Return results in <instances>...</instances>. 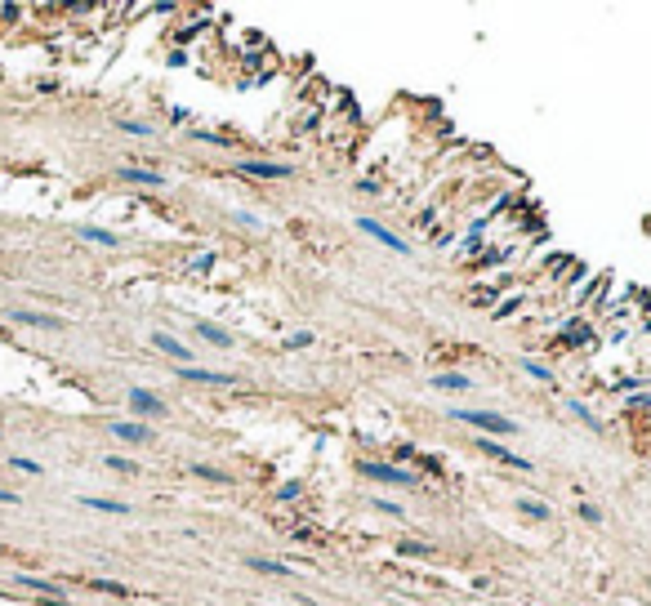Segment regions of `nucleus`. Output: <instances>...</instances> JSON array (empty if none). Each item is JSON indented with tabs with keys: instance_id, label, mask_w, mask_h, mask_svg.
<instances>
[{
	"instance_id": "nucleus-1",
	"label": "nucleus",
	"mask_w": 651,
	"mask_h": 606,
	"mask_svg": "<svg viewBox=\"0 0 651 606\" xmlns=\"http://www.w3.org/2000/svg\"><path fill=\"white\" fill-rule=\"evenodd\" d=\"M446 415L460 419V423H473L477 432H491V437H509V432H517V423H513V419L491 415V410H446Z\"/></svg>"
},
{
	"instance_id": "nucleus-7",
	"label": "nucleus",
	"mask_w": 651,
	"mask_h": 606,
	"mask_svg": "<svg viewBox=\"0 0 651 606\" xmlns=\"http://www.w3.org/2000/svg\"><path fill=\"white\" fill-rule=\"evenodd\" d=\"M152 344H156V353L174 357L178 366H197V361H192V348H188V344H178L174 334H152Z\"/></svg>"
},
{
	"instance_id": "nucleus-18",
	"label": "nucleus",
	"mask_w": 651,
	"mask_h": 606,
	"mask_svg": "<svg viewBox=\"0 0 651 606\" xmlns=\"http://www.w3.org/2000/svg\"><path fill=\"white\" fill-rule=\"evenodd\" d=\"M513 508H517V513H526V517H536V522H549V504H536V500H517Z\"/></svg>"
},
{
	"instance_id": "nucleus-15",
	"label": "nucleus",
	"mask_w": 651,
	"mask_h": 606,
	"mask_svg": "<svg viewBox=\"0 0 651 606\" xmlns=\"http://www.w3.org/2000/svg\"><path fill=\"white\" fill-rule=\"evenodd\" d=\"M566 410H571V415L580 419V423H589V428H594V432H602V423H598V415H594V410H589L584 402H575V397H571V402H566Z\"/></svg>"
},
{
	"instance_id": "nucleus-26",
	"label": "nucleus",
	"mask_w": 651,
	"mask_h": 606,
	"mask_svg": "<svg viewBox=\"0 0 651 606\" xmlns=\"http://www.w3.org/2000/svg\"><path fill=\"white\" fill-rule=\"evenodd\" d=\"M9 464H14L18 472H31V477H41V464H36V459H22V455H14Z\"/></svg>"
},
{
	"instance_id": "nucleus-28",
	"label": "nucleus",
	"mask_w": 651,
	"mask_h": 606,
	"mask_svg": "<svg viewBox=\"0 0 651 606\" xmlns=\"http://www.w3.org/2000/svg\"><path fill=\"white\" fill-rule=\"evenodd\" d=\"M379 508V513H388V517H402V504H393V500H370Z\"/></svg>"
},
{
	"instance_id": "nucleus-14",
	"label": "nucleus",
	"mask_w": 651,
	"mask_h": 606,
	"mask_svg": "<svg viewBox=\"0 0 651 606\" xmlns=\"http://www.w3.org/2000/svg\"><path fill=\"white\" fill-rule=\"evenodd\" d=\"M76 237H80V241H90V246H107V250H116V246H120V237H116V232H107V227H80Z\"/></svg>"
},
{
	"instance_id": "nucleus-19",
	"label": "nucleus",
	"mask_w": 651,
	"mask_h": 606,
	"mask_svg": "<svg viewBox=\"0 0 651 606\" xmlns=\"http://www.w3.org/2000/svg\"><path fill=\"white\" fill-rule=\"evenodd\" d=\"M116 129H120V134H130V139H152V134H156L152 125H143V120H120Z\"/></svg>"
},
{
	"instance_id": "nucleus-32",
	"label": "nucleus",
	"mask_w": 651,
	"mask_h": 606,
	"mask_svg": "<svg viewBox=\"0 0 651 606\" xmlns=\"http://www.w3.org/2000/svg\"><path fill=\"white\" fill-rule=\"evenodd\" d=\"M276 495H281V500H295V495H299V481H286V486L276 491Z\"/></svg>"
},
{
	"instance_id": "nucleus-23",
	"label": "nucleus",
	"mask_w": 651,
	"mask_h": 606,
	"mask_svg": "<svg viewBox=\"0 0 651 606\" xmlns=\"http://www.w3.org/2000/svg\"><path fill=\"white\" fill-rule=\"evenodd\" d=\"M192 472H197V477H206V481H219V486H227V472L210 468V464H192Z\"/></svg>"
},
{
	"instance_id": "nucleus-4",
	"label": "nucleus",
	"mask_w": 651,
	"mask_h": 606,
	"mask_svg": "<svg viewBox=\"0 0 651 606\" xmlns=\"http://www.w3.org/2000/svg\"><path fill=\"white\" fill-rule=\"evenodd\" d=\"M174 379H188V383H210V388H227L237 383V374H223V370H201V366H178Z\"/></svg>"
},
{
	"instance_id": "nucleus-20",
	"label": "nucleus",
	"mask_w": 651,
	"mask_h": 606,
	"mask_svg": "<svg viewBox=\"0 0 651 606\" xmlns=\"http://www.w3.org/2000/svg\"><path fill=\"white\" fill-rule=\"evenodd\" d=\"M18 584H27L31 593H50V598L58 593V584H54V579H36V575H18Z\"/></svg>"
},
{
	"instance_id": "nucleus-3",
	"label": "nucleus",
	"mask_w": 651,
	"mask_h": 606,
	"mask_svg": "<svg viewBox=\"0 0 651 606\" xmlns=\"http://www.w3.org/2000/svg\"><path fill=\"white\" fill-rule=\"evenodd\" d=\"M237 174H250V178H290L295 169L290 165H276V161H259V156H246V161H237Z\"/></svg>"
},
{
	"instance_id": "nucleus-17",
	"label": "nucleus",
	"mask_w": 651,
	"mask_h": 606,
	"mask_svg": "<svg viewBox=\"0 0 651 606\" xmlns=\"http://www.w3.org/2000/svg\"><path fill=\"white\" fill-rule=\"evenodd\" d=\"M250 566H255V571H268V575H295V566H286V562H268V557H250Z\"/></svg>"
},
{
	"instance_id": "nucleus-30",
	"label": "nucleus",
	"mask_w": 651,
	"mask_h": 606,
	"mask_svg": "<svg viewBox=\"0 0 651 606\" xmlns=\"http://www.w3.org/2000/svg\"><path fill=\"white\" fill-rule=\"evenodd\" d=\"M580 517H584V522H602V513H598L594 504H580Z\"/></svg>"
},
{
	"instance_id": "nucleus-13",
	"label": "nucleus",
	"mask_w": 651,
	"mask_h": 606,
	"mask_svg": "<svg viewBox=\"0 0 651 606\" xmlns=\"http://www.w3.org/2000/svg\"><path fill=\"white\" fill-rule=\"evenodd\" d=\"M80 504H85V508H99V513H112V517H125V513H130V504L103 500V495H80Z\"/></svg>"
},
{
	"instance_id": "nucleus-8",
	"label": "nucleus",
	"mask_w": 651,
	"mask_h": 606,
	"mask_svg": "<svg viewBox=\"0 0 651 606\" xmlns=\"http://www.w3.org/2000/svg\"><path fill=\"white\" fill-rule=\"evenodd\" d=\"M130 410L134 415H165V402L156 393H148V388H130Z\"/></svg>"
},
{
	"instance_id": "nucleus-24",
	"label": "nucleus",
	"mask_w": 651,
	"mask_h": 606,
	"mask_svg": "<svg viewBox=\"0 0 651 606\" xmlns=\"http://www.w3.org/2000/svg\"><path fill=\"white\" fill-rule=\"evenodd\" d=\"M188 134H192V139H201V143H210V148H227V143H232L227 134H206V129H188Z\"/></svg>"
},
{
	"instance_id": "nucleus-31",
	"label": "nucleus",
	"mask_w": 651,
	"mask_h": 606,
	"mask_svg": "<svg viewBox=\"0 0 651 606\" xmlns=\"http://www.w3.org/2000/svg\"><path fill=\"white\" fill-rule=\"evenodd\" d=\"M643 406H651V393H638V397H629V410H643Z\"/></svg>"
},
{
	"instance_id": "nucleus-29",
	"label": "nucleus",
	"mask_w": 651,
	"mask_h": 606,
	"mask_svg": "<svg viewBox=\"0 0 651 606\" xmlns=\"http://www.w3.org/2000/svg\"><path fill=\"white\" fill-rule=\"evenodd\" d=\"M428 544H402V557H424Z\"/></svg>"
},
{
	"instance_id": "nucleus-25",
	"label": "nucleus",
	"mask_w": 651,
	"mask_h": 606,
	"mask_svg": "<svg viewBox=\"0 0 651 606\" xmlns=\"http://www.w3.org/2000/svg\"><path fill=\"white\" fill-rule=\"evenodd\" d=\"M94 589H99V593H112V598H134V593H130L125 584H112V579H99Z\"/></svg>"
},
{
	"instance_id": "nucleus-22",
	"label": "nucleus",
	"mask_w": 651,
	"mask_h": 606,
	"mask_svg": "<svg viewBox=\"0 0 651 606\" xmlns=\"http://www.w3.org/2000/svg\"><path fill=\"white\" fill-rule=\"evenodd\" d=\"M317 339H312V330H295V334H286V348L290 353H299V348H312Z\"/></svg>"
},
{
	"instance_id": "nucleus-33",
	"label": "nucleus",
	"mask_w": 651,
	"mask_h": 606,
	"mask_svg": "<svg viewBox=\"0 0 651 606\" xmlns=\"http://www.w3.org/2000/svg\"><path fill=\"white\" fill-rule=\"evenodd\" d=\"M0 504H18V495H14V491H5V486H0Z\"/></svg>"
},
{
	"instance_id": "nucleus-5",
	"label": "nucleus",
	"mask_w": 651,
	"mask_h": 606,
	"mask_svg": "<svg viewBox=\"0 0 651 606\" xmlns=\"http://www.w3.org/2000/svg\"><path fill=\"white\" fill-rule=\"evenodd\" d=\"M477 451H486L491 459H500V464H513L517 472H531V468H536L526 455H513V451H504V446H500V442H491V437H477Z\"/></svg>"
},
{
	"instance_id": "nucleus-9",
	"label": "nucleus",
	"mask_w": 651,
	"mask_h": 606,
	"mask_svg": "<svg viewBox=\"0 0 651 606\" xmlns=\"http://www.w3.org/2000/svg\"><path fill=\"white\" fill-rule=\"evenodd\" d=\"M9 321L41 325V330H63V317H50V312H27V308H9Z\"/></svg>"
},
{
	"instance_id": "nucleus-2",
	"label": "nucleus",
	"mask_w": 651,
	"mask_h": 606,
	"mask_svg": "<svg viewBox=\"0 0 651 606\" xmlns=\"http://www.w3.org/2000/svg\"><path fill=\"white\" fill-rule=\"evenodd\" d=\"M357 227H361V232H366L370 241H379L384 250H393V254H411V246H406L402 237H393L388 227H384V223H375V219H370V214H361V219H357Z\"/></svg>"
},
{
	"instance_id": "nucleus-21",
	"label": "nucleus",
	"mask_w": 651,
	"mask_h": 606,
	"mask_svg": "<svg viewBox=\"0 0 651 606\" xmlns=\"http://www.w3.org/2000/svg\"><path fill=\"white\" fill-rule=\"evenodd\" d=\"M522 370L531 374V379H540V383H553V370L540 366V361H531V357H522Z\"/></svg>"
},
{
	"instance_id": "nucleus-27",
	"label": "nucleus",
	"mask_w": 651,
	"mask_h": 606,
	"mask_svg": "<svg viewBox=\"0 0 651 606\" xmlns=\"http://www.w3.org/2000/svg\"><path fill=\"white\" fill-rule=\"evenodd\" d=\"M107 468H120V472H139V464H134V459H120V455H112V459H107Z\"/></svg>"
},
{
	"instance_id": "nucleus-10",
	"label": "nucleus",
	"mask_w": 651,
	"mask_h": 606,
	"mask_svg": "<svg viewBox=\"0 0 651 606\" xmlns=\"http://www.w3.org/2000/svg\"><path fill=\"white\" fill-rule=\"evenodd\" d=\"M112 432H116L120 442H134V446H148V442H152V428H148V423H130V419H116Z\"/></svg>"
},
{
	"instance_id": "nucleus-16",
	"label": "nucleus",
	"mask_w": 651,
	"mask_h": 606,
	"mask_svg": "<svg viewBox=\"0 0 651 606\" xmlns=\"http://www.w3.org/2000/svg\"><path fill=\"white\" fill-rule=\"evenodd\" d=\"M433 388H446V393H464V388H473V379H464V374H438Z\"/></svg>"
},
{
	"instance_id": "nucleus-6",
	"label": "nucleus",
	"mask_w": 651,
	"mask_h": 606,
	"mask_svg": "<svg viewBox=\"0 0 651 606\" xmlns=\"http://www.w3.org/2000/svg\"><path fill=\"white\" fill-rule=\"evenodd\" d=\"M361 472H366L370 481H388V486H415L411 472H402V468H393V464H361Z\"/></svg>"
},
{
	"instance_id": "nucleus-12",
	"label": "nucleus",
	"mask_w": 651,
	"mask_h": 606,
	"mask_svg": "<svg viewBox=\"0 0 651 606\" xmlns=\"http://www.w3.org/2000/svg\"><path fill=\"white\" fill-rule=\"evenodd\" d=\"M192 330H197L201 339H206V344H214V348H232V334H227V330H219L214 321H192Z\"/></svg>"
},
{
	"instance_id": "nucleus-11",
	"label": "nucleus",
	"mask_w": 651,
	"mask_h": 606,
	"mask_svg": "<svg viewBox=\"0 0 651 606\" xmlns=\"http://www.w3.org/2000/svg\"><path fill=\"white\" fill-rule=\"evenodd\" d=\"M120 178L125 183H143V188H165L161 169H139V165H120Z\"/></svg>"
}]
</instances>
